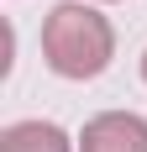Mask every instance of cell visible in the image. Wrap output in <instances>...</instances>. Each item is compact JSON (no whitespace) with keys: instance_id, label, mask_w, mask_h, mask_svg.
<instances>
[{"instance_id":"cell-1","label":"cell","mask_w":147,"mask_h":152,"mask_svg":"<svg viewBox=\"0 0 147 152\" xmlns=\"http://www.w3.org/2000/svg\"><path fill=\"white\" fill-rule=\"evenodd\" d=\"M116 58V26L95 0H58L42 16V63L68 84L100 79Z\"/></svg>"},{"instance_id":"cell-2","label":"cell","mask_w":147,"mask_h":152,"mask_svg":"<svg viewBox=\"0 0 147 152\" xmlns=\"http://www.w3.org/2000/svg\"><path fill=\"white\" fill-rule=\"evenodd\" d=\"M79 152H147V115L137 110H100L79 131Z\"/></svg>"},{"instance_id":"cell-3","label":"cell","mask_w":147,"mask_h":152,"mask_svg":"<svg viewBox=\"0 0 147 152\" xmlns=\"http://www.w3.org/2000/svg\"><path fill=\"white\" fill-rule=\"evenodd\" d=\"M0 152H79V137H68L58 121H11L0 131Z\"/></svg>"},{"instance_id":"cell-4","label":"cell","mask_w":147,"mask_h":152,"mask_svg":"<svg viewBox=\"0 0 147 152\" xmlns=\"http://www.w3.org/2000/svg\"><path fill=\"white\" fill-rule=\"evenodd\" d=\"M142 84H147V53H142Z\"/></svg>"},{"instance_id":"cell-5","label":"cell","mask_w":147,"mask_h":152,"mask_svg":"<svg viewBox=\"0 0 147 152\" xmlns=\"http://www.w3.org/2000/svg\"><path fill=\"white\" fill-rule=\"evenodd\" d=\"M95 5H110V0H95Z\"/></svg>"}]
</instances>
